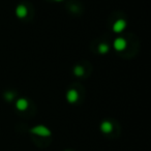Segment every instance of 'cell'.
Listing matches in <instances>:
<instances>
[{
	"instance_id": "cell-1",
	"label": "cell",
	"mask_w": 151,
	"mask_h": 151,
	"mask_svg": "<svg viewBox=\"0 0 151 151\" xmlns=\"http://www.w3.org/2000/svg\"><path fill=\"white\" fill-rule=\"evenodd\" d=\"M30 132L35 136L38 137H42V138H46V137H50L51 136V130L49 129L47 126L45 125H36L30 129Z\"/></svg>"
},
{
	"instance_id": "cell-2",
	"label": "cell",
	"mask_w": 151,
	"mask_h": 151,
	"mask_svg": "<svg viewBox=\"0 0 151 151\" xmlns=\"http://www.w3.org/2000/svg\"><path fill=\"white\" fill-rule=\"evenodd\" d=\"M66 99L69 104H75L79 99V93L76 89H69L66 92Z\"/></svg>"
},
{
	"instance_id": "cell-3",
	"label": "cell",
	"mask_w": 151,
	"mask_h": 151,
	"mask_svg": "<svg viewBox=\"0 0 151 151\" xmlns=\"http://www.w3.org/2000/svg\"><path fill=\"white\" fill-rule=\"evenodd\" d=\"M113 47L116 51H123L126 48V40L122 37H118L114 40Z\"/></svg>"
},
{
	"instance_id": "cell-4",
	"label": "cell",
	"mask_w": 151,
	"mask_h": 151,
	"mask_svg": "<svg viewBox=\"0 0 151 151\" xmlns=\"http://www.w3.org/2000/svg\"><path fill=\"white\" fill-rule=\"evenodd\" d=\"M126 27V22L124 20H117L115 23L113 24V31L116 33H120L122 32Z\"/></svg>"
},
{
	"instance_id": "cell-5",
	"label": "cell",
	"mask_w": 151,
	"mask_h": 151,
	"mask_svg": "<svg viewBox=\"0 0 151 151\" xmlns=\"http://www.w3.org/2000/svg\"><path fill=\"white\" fill-rule=\"evenodd\" d=\"M27 7L23 4H20L16 7V16H17L19 19H24V18L27 16Z\"/></svg>"
},
{
	"instance_id": "cell-6",
	"label": "cell",
	"mask_w": 151,
	"mask_h": 151,
	"mask_svg": "<svg viewBox=\"0 0 151 151\" xmlns=\"http://www.w3.org/2000/svg\"><path fill=\"white\" fill-rule=\"evenodd\" d=\"M101 130L104 134H110V132H112V130H113V124H112V122L108 121V120L103 121L101 123Z\"/></svg>"
},
{
	"instance_id": "cell-7",
	"label": "cell",
	"mask_w": 151,
	"mask_h": 151,
	"mask_svg": "<svg viewBox=\"0 0 151 151\" xmlns=\"http://www.w3.org/2000/svg\"><path fill=\"white\" fill-rule=\"evenodd\" d=\"M16 108H17L19 111H25L28 108V101L25 99H19L16 101Z\"/></svg>"
},
{
	"instance_id": "cell-8",
	"label": "cell",
	"mask_w": 151,
	"mask_h": 151,
	"mask_svg": "<svg viewBox=\"0 0 151 151\" xmlns=\"http://www.w3.org/2000/svg\"><path fill=\"white\" fill-rule=\"evenodd\" d=\"M97 50H99V52L101 53V54H107V53L109 52V46H108L107 44H105V42H101V44L99 45Z\"/></svg>"
},
{
	"instance_id": "cell-9",
	"label": "cell",
	"mask_w": 151,
	"mask_h": 151,
	"mask_svg": "<svg viewBox=\"0 0 151 151\" xmlns=\"http://www.w3.org/2000/svg\"><path fill=\"white\" fill-rule=\"evenodd\" d=\"M73 73H75V76H77V77H82L83 73H84V68H83L81 65H76V66L73 67Z\"/></svg>"
},
{
	"instance_id": "cell-10",
	"label": "cell",
	"mask_w": 151,
	"mask_h": 151,
	"mask_svg": "<svg viewBox=\"0 0 151 151\" xmlns=\"http://www.w3.org/2000/svg\"><path fill=\"white\" fill-rule=\"evenodd\" d=\"M4 97L7 99V101H12V99H14V93H12V92H5Z\"/></svg>"
},
{
	"instance_id": "cell-11",
	"label": "cell",
	"mask_w": 151,
	"mask_h": 151,
	"mask_svg": "<svg viewBox=\"0 0 151 151\" xmlns=\"http://www.w3.org/2000/svg\"><path fill=\"white\" fill-rule=\"evenodd\" d=\"M55 1H58V2H59V1H62V0H55Z\"/></svg>"
},
{
	"instance_id": "cell-12",
	"label": "cell",
	"mask_w": 151,
	"mask_h": 151,
	"mask_svg": "<svg viewBox=\"0 0 151 151\" xmlns=\"http://www.w3.org/2000/svg\"><path fill=\"white\" fill-rule=\"evenodd\" d=\"M65 151H69V150H65Z\"/></svg>"
}]
</instances>
